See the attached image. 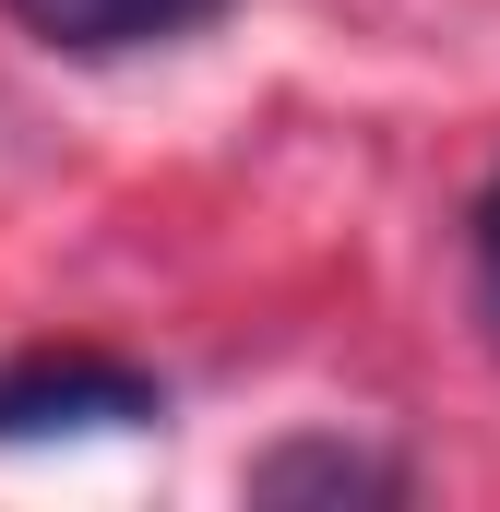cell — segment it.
<instances>
[{
  "label": "cell",
  "mask_w": 500,
  "mask_h": 512,
  "mask_svg": "<svg viewBox=\"0 0 500 512\" xmlns=\"http://www.w3.org/2000/svg\"><path fill=\"white\" fill-rule=\"evenodd\" d=\"M167 382L108 346H24L0 358V441H84V429H155Z\"/></svg>",
  "instance_id": "1"
},
{
  "label": "cell",
  "mask_w": 500,
  "mask_h": 512,
  "mask_svg": "<svg viewBox=\"0 0 500 512\" xmlns=\"http://www.w3.org/2000/svg\"><path fill=\"white\" fill-rule=\"evenodd\" d=\"M250 501H262V512H358V501H405V453H370V441L310 429V441H274V453L250 465Z\"/></svg>",
  "instance_id": "2"
},
{
  "label": "cell",
  "mask_w": 500,
  "mask_h": 512,
  "mask_svg": "<svg viewBox=\"0 0 500 512\" xmlns=\"http://www.w3.org/2000/svg\"><path fill=\"white\" fill-rule=\"evenodd\" d=\"M36 48H72V60H120V48H167V36H203L227 0H0Z\"/></svg>",
  "instance_id": "3"
},
{
  "label": "cell",
  "mask_w": 500,
  "mask_h": 512,
  "mask_svg": "<svg viewBox=\"0 0 500 512\" xmlns=\"http://www.w3.org/2000/svg\"><path fill=\"white\" fill-rule=\"evenodd\" d=\"M465 274H477V322L500 346V167H489V191L465 203Z\"/></svg>",
  "instance_id": "4"
}]
</instances>
